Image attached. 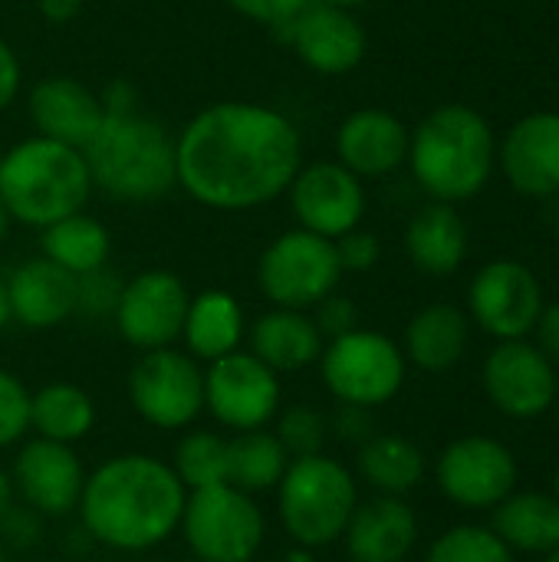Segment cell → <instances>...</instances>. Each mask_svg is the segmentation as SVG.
Returning a JSON list of instances; mask_svg holds the SVG:
<instances>
[{
    "label": "cell",
    "instance_id": "6da1fadb",
    "mask_svg": "<svg viewBox=\"0 0 559 562\" xmlns=\"http://www.w3.org/2000/svg\"><path fill=\"white\" fill-rule=\"evenodd\" d=\"M303 168L297 125L260 102H214L175 138L178 188L214 211H250L290 188Z\"/></svg>",
    "mask_w": 559,
    "mask_h": 562
},
{
    "label": "cell",
    "instance_id": "7a4b0ae2",
    "mask_svg": "<svg viewBox=\"0 0 559 562\" xmlns=\"http://www.w3.org/2000/svg\"><path fill=\"white\" fill-rule=\"evenodd\" d=\"M185 501L188 487L175 468L152 454H122L86 477L79 510L92 540L122 553H142L181 527Z\"/></svg>",
    "mask_w": 559,
    "mask_h": 562
},
{
    "label": "cell",
    "instance_id": "3957f363",
    "mask_svg": "<svg viewBox=\"0 0 559 562\" xmlns=\"http://www.w3.org/2000/svg\"><path fill=\"white\" fill-rule=\"evenodd\" d=\"M497 158L488 119L461 102L428 112L409 138L415 181L445 204L468 201L484 191Z\"/></svg>",
    "mask_w": 559,
    "mask_h": 562
},
{
    "label": "cell",
    "instance_id": "277c9868",
    "mask_svg": "<svg viewBox=\"0 0 559 562\" xmlns=\"http://www.w3.org/2000/svg\"><path fill=\"white\" fill-rule=\"evenodd\" d=\"M82 158L92 184L119 201H155L178 184L175 138L135 109H105Z\"/></svg>",
    "mask_w": 559,
    "mask_h": 562
},
{
    "label": "cell",
    "instance_id": "5b68a950",
    "mask_svg": "<svg viewBox=\"0 0 559 562\" xmlns=\"http://www.w3.org/2000/svg\"><path fill=\"white\" fill-rule=\"evenodd\" d=\"M92 175L79 148L33 135L0 158V201L10 221L49 227L86 207Z\"/></svg>",
    "mask_w": 559,
    "mask_h": 562
},
{
    "label": "cell",
    "instance_id": "8992f818",
    "mask_svg": "<svg viewBox=\"0 0 559 562\" xmlns=\"http://www.w3.org/2000/svg\"><path fill=\"white\" fill-rule=\"evenodd\" d=\"M356 504L359 494L353 474L326 454L293 458L277 484L283 530L306 550L336 543L346 533Z\"/></svg>",
    "mask_w": 559,
    "mask_h": 562
},
{
    "label": "cell",
    "instance_id": "52a82bcc",
    "mask_svg": "<svg viewBox=\"0 0 559 562\" xmlns=\"http://www.w3.org/2000/svg\"><path fill=\"white\" fill-rule=\"evenodd\" d=\"M343 267L336 244L310 231L280 234L257 263L260 293L283 310H310L339 286Z\"/></svg>",
    "mask_w": 559,
    "mask_h": 562
},
{
    "label": "cell",
    "instance_id": "ba28073f",
    "mask_svg": "<svg viewBox=\"0 0 559 562\" xmlns=\"http://www.w3.org/2000/svg\"><path fill=\"white\" fill-rule=\"evenodd\" d=\"M323 382L343 405L376 408L399 395L405 382V356L402 349L372 329H353L320 356Z\"/></svg>",
    "mask_w": 559,
    "mask_h": 562
},
{
    "label": "cell",
    "instance_id": "9c48e42d",
    "mask_svg": "<svg viewBox=\"0 0 559 562\" xmlns=\"http://www.w3.org/2000/svg\"><path fill=\"white\" fill-rule=\"evenodd\" d=\"M181 530L194 557L204 562H247L264 540V514L250 494L214 484L191 491L181 514Z\"/></svg>",
    "mask_w": 559,
    "mask_h": 562
},
{
    "label": "cell",
    "instance_id": "30bf717a",
    "mask_svg": "<svg viewBox=\"0 0 559 562\" xmlns=\"http://www.w3.org/2000/svg\"><path fill=\"white\" fill-rule=\"evenodd\" d=\"M128 398L148 425L188 428L204 408V372L188 352L152 349L128 372Z\"/></svg>",
    "mask_w": 559,
    "mask_h": 562
},
{
    "label": "cell",
    "instance_id": "8fae6325",
    "mask_svg": "<svg viewBox=\"0 0 559 562\" xmlns=\"http://www.w3.org/2000/svg\"><path fill=\"white\" fill-rule=\"evenodd\" d=\"M204 408L234 431L264 428L280 408V382L254 352H227L204 372Z\"/></svg>",
    "mask_w": 559,
    "mask_h": 562
},
{
    "label": "cell",
    "instance_id": "7c38bea8",
    "mask_svg": "<svg viewBox=\"0 0 559 562\" xmlns=\"http://www.w3.org/2000/svg\"><path fill=\"white\" fill-rule=\"evenodd\" d=\"M438 487L441 494L468 510H491L517 487L514 454L481 435L451 441L438 458Z\"/></svg>",
    "mask_w": 559,
    "mask_h": 562
},
{
    "label": "cell",
    "instance_id": "4fadbf2b",
    "mask_svg": "<svg viewBox=\"0 0 559 562\" xmlns=\"http://www.w3.org/2000/svg\"><path fill=\"white\" fill-rule=\"evenodd\" d=\"M188 286L181 277L168 270H145L135 280L122 283L119 303H115V326L122 339L142 352L171 346L188 316Z\"/></svg>",
    "mask_w": 559,
    "mask_h": 562
},
{
    "label": "cell",
    "instance_id": "5bb4252c",
    "mask_svg": "<svg viewBox=\"0 0 559 562\" xmlns=\"http://www.w3.org/2000/svg\"><path fill=\"white\" fill-rule=\"evenodd\" d=\"M471 316L494 339H524L544 313V290L517 260H494L471 280Z\"/></svg>",
    "mask_w": 559,
    "mask_h": 562
},
{
    "label": "cell",
    "instance_id": "9a60e30c",
    "mask_svg": "<svg viewBox=\"0 0 559 562\" xmlns=\"http://www.w3.org/2000/svg\"><path fill=\"white\" fill-rule=\"evenodd\" d=\"M287 191L300 227L329 240L356 231L366 214V188L339 161H313L300 168Z\"/></svg>",
    "mask_w": 559,
    "mask_h": 562
},
{
    "label": "cell",
    "instance_id": "2e32d148",
    "mask_svg": "<svg viewBox=\"0 0 559 562\" xmlns=\"http://www.w3.org/2000/svg\"><path fill=\"white\" fill-rule=\"evenodd\" d=\"M277 33L293 46V53L323 76H343L356 69L369 49V36L353 16V10L310 0L297 16H290Z\"/></svg>",
    "mask_w": 559,
    "mask_h": 562
},
{
    "label": "cell",
    "instance_id": "e0dca14e",
    "mask_svg": "<svg viewBox=\"0 0 559 562\" xmlns=\"http://www.w3.org/2000/svg\"><path fill=\"white\" fill-rule=\"evenodd\" d=\"M484 389L511 418H537L557 398V366L524 339H504L484 362Z\"/></svg>",
    "mask_w": 559,
    "mask_h": 562
},
{
    "label": "cell",
    "instance_id": "ac0fdd59",
    "mask_svg": "<svg viewBox=\"0 0 559 562\" xmlns=\"http://www.w3.org/2000/svg\"><path fill=\"white\" fill-rule=\"evenodd\" d=\"M10 481L13 494H20V501L36 514L66 517L79 507L86 474L69 445L33 438L20 448Z\"/></svg>",
    "mask_w": 559,
    "mask_h": 562
},
{
    "label": "cell",
    "instance_id": "d6986e66",
    "mask_svg": "<svg viewBox=\"0 0 559 562\" xmlns=\"http://www.w3.org/2000/svg\"><path fill=\"white\" fill-rule=\"evenodd\" d=\"M501 168L517 194H559V112L524 115L501 145Z\"/></svg>",
    "mask_w": 559,
    "mask_h": 562
},
{
    "label": "cell",
    "instance_id": "ffe728a7",
    "mask_svg": "<svg viewBox=\"0 0 559 562\" xmlns=\"http://www.w3.org/2000/svg\"><path fill=\"white\" fill-rule=\"evenodd\" d=\"M30 119L36 135L82 151L105 119V102L72 76H46L30 89Z\"/></svg>",
    "mask_w": 559,
    "mask_h": 562
},
{
    "label": "cell",
    "instance_id": "44dd1931",
    "mask_svg": "<svg viewBox=\"0 0 559 562\" xmlns=\"http://www.w3.org/2000/svg\"><path fill=\"white\" fill-rule=\"evenodd\" d=\"M412 132L385 109H356L336 132V158L356 178H382L409 161Z\"/></svg>",
    "mask_w": 559,
    "mask_h": 562
},
{
    "label": "cell",
    "instance_id": "7402d4cb",
    "mask_svg": "<svg viewBox=\"0 0 559 562\" xmlns=\"http://www.w3.org/2000/svg\"><path fill=\"white\" fill-rule=\"evenodd\" d=\"M10 313L26 329H53L76 313L79 303V277L66 273L46 257L20 263L10 280Z\"/></svg>",
    "mask_w": 559,
    "mask_h": 562
},
{
    "label": "cell",
    "instance_id": "603a6c76",
    "mask_svg": "<svg viewBox=\"0 0 559 562\" xmlns=\"http://www.w3.org/2000/svg\"><path fill=\"white\" fill-rule=\"evenodd\" d=\"M343 537L356 562H402L418 540V520L402 497L382 494L356 504Z\"/></svg>",
    "mask_w": 559,
    "mask_h": 562
},
{
    "label": "cell",
    "instance_id": "cb8c5ba5",
    "mask_svg": "<svg viewBox=\"0 0 559 562\" xmlns=\"http://www.w3.org/2000/svg\"><path fill=\"white\" fill-rule=\"evenodd\" d=\"M250 352L273 372H300L323 356V336L303 310H270L250 326Z\"/></svg>",
    "mask_w": 559,
    "mask_h": 562
},
{
    "label": "cell",
    "instance_id": "d4e9b609",
    "mask_svg": "<svg viewBox=\"0 0 559 562\" xmlns=\"http://www.w3.org/2000/svg\"><path fill=\"white\" fill-rule=\"evenodd\" d=\"M405 250L422 273L448 277L468 257V224L455 211V204L432 201L409 221Z\"/></svg>",
    "mask_w": 559,
    "mask_h": 562
},
{
    "label": "cell",
    "instance_id": "484cf974",
    "mask_svg": "<svg viewBox=\"0 0 559 562\" xmlns=\"http://www.w3.org/2000/svg\"><path fill=\"white\" fill-rule=\"evenodd\" d=\"M468 349V316L451 303H432L405 329V356L425 372H448Z\"/></svg>",
    "mask_w": 559,
    "mask_h": 562
},
{
    "label": "cell",
    "instance_id": "4316f807",
    "mask_svg": "<svg viewBox=\"0 0 559 562\" xmlns=\"http://www.w3.org/2000/svg\"><path fill=\"white\" fill-rule=\"evenodd\" d=\"M181 336L194 359L214 362L227 352H237L244 339V310L227 290H204L191 296Z\"/></svg>",
    "mask_w": 559,
    "mask_h": 562
},
{
    "label": "cell",
    "instance_id": "83f0119b",
    "mask_svg": "<svg viewBox=\"0 0 559 562\" xmlns=\"http://www.w3.org/2000/svg\"><path fill=\"white\" fill-rule=\"evenodd\" d=\"M491 530L521 553H550L559 547V501L550 494H511L494 507Z\"/></svg>",
    "mask_w": 559,
    "mask_h": 562
},
{
    "label": "cell",
    "instance_id": "f1b7e54d",
    "mask_svg": "<svg viewBox=\"0 0 559 562\" xmlns=\"http://www.w3.org/2000/svg\"><path fill=\"white\" fill-rule=\"evenodd\" d=\"M40 244H43V257L72 277L102 270L109 260V250H112V240H109V231L102 227V221H96L82 211L43 227Z\"/></svg>",
    "mask_w": 559,
    "mask_h": 562
},
{
    "label": "cell",
    "instance_id": "f546056e",
    "mask_svg": "<svg viewBox=\"0 0 559 562\" xmlns=\"http://www.w3.org/2000/svg\"><path fill=\"white\" fill-rule=\"evenodd\" d=\"M359 474L389 497H405L425 477V454L402 435H372L359 445Z\"/></svg>",
    "mask_w": 559,
    "mask_h": 562
},
{
    "label": "cell",
    "instance_id": "4dcf8cb0",
    "mask_svg": "<svg viewBox=\"0 0 559 562\" xmlns=\"http://www.w3.org/2000/svg\"><path fill=\"white\" fill-rule=\"evenodd\" d=\"M92 422V398L69 382H49L30 395V428H36V435L46 441L72 445L89 435Z\"/></svg>",
    "mask_w": 559,
    "mask_h": 562
},
{
    "label": "cell",
    "instance_id": "1f68e13d",
    "mask_svg": "<svg viewBox=\"0 0 559 562\" xmlns=\"http://www.w3.org/2000/svg\"><path fill=\"white\" fill-rule=\"evenodd\" d=\"M290 464V454L283 451L280 438L267 428L237 431V438L227 441V484L244 494H260L280 484L283 471Z\"/></svg>",
    "mask_w": 559,
    "mask_h": 562
},
{
    "label": "cell",
    "instance_id": "d6a6232c",
    "mask_svg": "<svg viewBox=\"0 0 559 562\" xmlns=\"http://www.w3.org/2000/svg\"><path fill=\"white\" fill-rule=\"evenodd\" d=\"M175 474L191 491L227 484V441L214 431L185 435L175 448Z\"/></svg>",
    "mask_w": 559,
    "mask_h": 562
},
{
    "label": "cell",
    "instance_id": "836d02e7",
    "mask_svg": "<svg viewBox=\"0 0 559 562\" xmlns=\"http://www.w3.org/2000/svg\"><path fill=\"white\" fill-rule=\"evenodd\" d=\"M425 562H517L514 550L484 527H455L438 537Z\"/></svg>",
    "mask_w": 559,
    "mask_h": 562
},
{
    "label": "cell",
    "instance_id": "e575fe53",
    "mask_svg": "<svg viewBox=\"0 0 559 562\" xmlns=\"http://www.w3.org/2000/svg\"><path fill=\"white\" fill-rule=\"evenodd\" d=\"M290 458H310L323 454L326 445V418L313 405H290L273 431Z\"/></svg>",
    "mask_w": 559,
    "mask_h": 562
},
{
    "label": "cell",
    "instance_id": "d590c367",
    "mask_svg": "<svg viewBox=\"0 0 559 562\" xmlns=\"http://www.w3.org/2000/svg\"><path fill=\"white\" fill-rule=\"evenodd\" d=\"M30 431V392L26 385L0 369V448L16 445Z\"/></svg>",
    "mask_w": 559,
    "mask_h": 562
},
{
    "label": "cell",
    "instance_id": "8d00e7d4",
    "mask_svg": "<svg viewBox=\"0 0 559 562\" xmlns=\"http://www.w3.org/2000/svg\"><path fill=\"white\" fill-rule=\"evenodd\" d=\"M333 244H336V257H339L343 273H366V270H372V267L379 263V257H382L379 237L369 234V231H359V227L349 231V234H343V237H336Z\"/></svg>",
    "mask_w": 559,
    "mask_h": 562
},
{
    "label": "cell",
    "instance_id": "74e56055",
    "mask_svg": "<svg viewBox=\"0 0 559 562\" xmlns=\"http://www.w3.org/2000/svg\"><path fill=\"white\" fill-rule=\"evenodd\" d=\"M119 293H122V283H119L112 273L92 270V273L79 277V303H76V310H82V313H89V316L115 313Z\"/></svg>",
    "mask_w": 559,
    "mask_h": 562
},
{
    "label": "cell",
    "instance_id": "f35d334b",
    "mask_svg": "<svg viewBox=\"0 0 559 562\" xmlns=\"http://www.w3.org/2000/svg\"><path fill=\"white\" fill-rule=\"evenodd\" d=\"M43 537V514H36L26 504H10L0 514V543L3 547H16L26 550Z\"/></svg>",
    "mask_w": 559,
    "mask_h": 562
},
{
    "label": "cell",
    "instance_id": "ab89813d",
    "mask_svg": "<svg viewBox=\"0 0 559 562\" xmlns=\"http://www.w3.org/2000/svg\"><path fill=\"white\" fill-rule=\"evenodd\" d=\"M313 323H316V329H320V336H323V339H339V336H346V333L359 329V310H356V303H353V300L329 293L326 300H320V303H316V316H313Z\"/></svg>",
    "mask_w": 559,
    "mask_h": 562
},
{
    "label": "cell",
    "instance_id": "60d3db41",
    "mask_svg": "<svg viewBox=\"0 0 559 562\" xmlns=\"http://www.w3.org/2000/svg\"><path fill=\"white\" fill-rule=\"evenodd\" d=\"M234 13L254 20V23H264L270 30L283 26L290 16H297L310 0H224Z\"/></svg>",
    "mask_w": 559,
    "mask_h": 562
},
{
    "label": "cell",
    "instance_id": "b9f144b4",
    "mask_svg": "<svg viewBox=\"0 0 559 562\" xmlns=\"http://www.w3.org/2000/svg\"><path fill=\"white\" fill-rule=\"evenodd\" d=\"M333 435L343 441V445H366L372 435H376V422H372V412L362 408V405H343L336 408L333 415Z\"/></svg>",
    "mask_w": 559,
    "mask_h": 562
},
{
    "label": "cell",
    "instance_id": "7bdbcfd3",
    "mask_svg": "<svg viewBox=\"0 0 559 562\" xmlns=\"http://www.w3.org/2000/svg\"><path fill=\"white\" fill-rule=\"evenodd\" d=\"M534 333H537V349H540L554 366H559V303L547 306V310L540 313Z\"/></svg>",
    "mask_w": 559,
    "mask_h": 562
},
{
    "label": "cell",
    "instance_id": "ee69618b",
    "mask_svg": "<svg viewBox=\"0 0 559 562\" xmlns=\"http://www.w3.org/2000/svg\"><path fill=\"white\" fill-rule=\"evenodd\" d=\"M16 92H20V63L10 43L0 40V112L16 99Z\"/></svg>",
    "mask_w": 559,
    "mask_h": 562
},
{
    "label": "cell",
    "instance_id": "f6af8a7d",
    "mask_svg": "<svg viewBox=\"0 0 559 562\" xmlns=\"http://www.w3.org/2000/svg\"><path fill=\"white\" fill-rule=\"evenodd\" d=\"M36 3H40V13L49 23H69L82 10V0H36Z\"/></svg>",
    "mask_w": 559,
    "mask_h": 562
},
{
    "label": "cell",
    "instance_id": "bcb514c9",
    "mask_svg": "<svg viewBox=\"0 0 559 562\" xmlns=\"http://www.w3.org/2000/svg\"><path fill=\"white\" fill-rule=\"evenodd\" d=\"M10 504H13V481H10V474L3 471V464H0V514H3Z\"/></svg>",
    "mask_w": 559,
    "mask_h": 562
},
{
    "label": "cell",
    "instance_id": "7dc6e473",
    "mask_svg": "<svg viewBox=\"0 0 559 562\" xmlns=\"http://www.w3.org/2000/svg\"><path fill=\"white\" fill-rule=\"evenodd\" d=\"M13 319L10 313V293H7V280H0V329Z\"/></svg>",
    "mask_w": 559,
    "mask_h": 562
},
{
    "label": "cell",
    "instance_id": "c3c4849f",
    "mask_svg": "<svg viewBox=\"0 0 559 562\" xmlns=\"http://www.w3.org/2000/svg\"><path fill=\"white\" fill-rule=\"evenodd\" d=\"M7 231H10V214H7V207H3V201H0V244H3V237H7Z\"/></svg>",
    "mask_w": 559,
    "mask_h": 562
},
{
    "label": "cell",
    "instance_id": "681fc988",
    "mask_svg": "<svg viewBox=\"0 0 559 562\" xmlns=\"http://www.w3.org/2000/svg\"><path fill=\"white\" fill-rule=\"evenodd\" d=\"M326 3H336V7H346V10H353V7H362L366 0H326Z\"/></svg>",
    "mask_w": 559,
    "mask_h": 562
},
{
    "label": "cell",
    "instance_id": "f907efd6",
    "mask_svg": "<svg viewBox=\"0 0 559 562\" xmlns=\"http://www.w3.org/2000/svg\"><path fill=\"white\" fill-rule=\"evenodd\" d=\"M547 562H559V547H557V550H550V553H547Z\"/></svg>",
    "mask_w": 559,
    "mask_h": 562
},
{
    "label": "cell",
    "instance_id": "816d5d0a",
    "mask_svg": "<svg viewBox=\"0 0 559 562\" xmlns=\"http://www.w3.org/2000/svg\"><path fill=\"white\" fill-rule=\"evenodd\" d=\"M0 562H7V553H3V543H0Z\"/></svg>",
    "mask_w": 559,
    "mask_h": 562
},
{
    "label": "cell",
    "instance_id": "f5cc1de1",
    "mask_svg": "<svg viewBox=\"0 0 559 562\" xmlns=\"http://www.w3.org/2000/svg\"><path fill=\"white\" fill-rule=\"evenodd\" d=\"M554 487H557V494H554V497H557V501H559V471H557V484H554Z\"/></svg>",
    "mask_w": 559,
    "mask_h": 562
},
{
    "label": "cell",
    "instance_id": "db71d44e",
    "mask_svg": "<svg viewBox=\"0 0 559 562\" xmlns=\"http://www.w3.org/2000/svg\"><path fill=\"white\" fill-rule=\"evenodd\" d=\"M402 562H405V560H402Z\"/></svg>",
    "mask_w": 559,
    "mask_h": 562
}]
</instances>
